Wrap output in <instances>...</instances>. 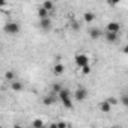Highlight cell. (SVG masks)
<instances>
[{
	"label": "cell",
	"instance_id": "5bb4252c",
	"mask_svg": "<svg viewBox=\"0 0 128 128\" xmlns=\"http://www.w3.org/2000/svg\"><path fill=\"white\" fill-rule=\"evenodd\" d=\"M42 101H44V104H45V106H48V107H50V106H53V104L56 102V98H54V95H50V96H45Z\"/></svg>",
	"mask_w": 128,
	"mask_h": 128
},
{
	"label": "cell",
	"instance_id": "cb8c5ba5",
	"mask_svg": "<svg viewBox=\"0 0 128 128\" xmlns=\"http://www.w3.org/2000/svg\"><path fill=\"white\" fill-rule=\"evenodd\" d=\"M6 5H8V2H6V0H0V9H3Z\"/></svg>",
	"mask_w": 128,
	"mask_h": 128
},
{
	"label": "cell",
	"instance_id": "484cf974",
	"mask_svg": "<svg viewBox=\"0 0 128 128\" xmlns=\"http://www.w3.org/2000/svg\"><path fill=\"white\" fill-rule=\"evenodd\" d=\"M51 2H57V0H51Z\"/></svg>",
	"mask_w": 128,
	"mask_h": 128
},
{
	"label": "cell",
	"instance_id": "ffe728a7",
	"mask_svg": "<svg viewBox=\"0 0 128 128\" xmlns=\"http://www.w3.org/2000/svg\"><path fill=\"white\" fill-rule=\"evenodd\" d=\"M82 71H83V74H89L90 71H92V68H90V65H84L83 68H80Z\"/></svg>",
	"mask_w": 128,
	"mask_h": 128
},
{
	"label": "cell",
	"instance_id": "ac0fdd59",
	"mask_svg": "<svg viewBox=\"0 0 128 128\" xmlns=\"http://www.w3.org/2000/svg\"><path fill=\"white\" fill-rule=\"evenodd\" d=\"M60 89H62V86H60L59 83H54V84L51 86V90H53V94H59V92H60Z\"/></svg>",
	"mask_w": 128,
	"mask_h": 128
},
{
	"label": "cell",
	"instance_id": "2e32d148",
	"mask_svg": "<svg viewBox=\"0 0 128 128\" xmlns=\"http://www.w3.org/2000/svg\"><path fill=\"white\" fill-rule=\"evenodd\" d=\"M5 78H6V80H9V82L15 80V74H14V71H6V74H5Z\"/></svg>",
	"mask_w": 128,
	"mask_h": 128
},
{
	"label": "cell",
	"instance_id": "4fadbf2b",
	"mask_svg": "<svg viewBox=\"0 0 128 128\" xmlns=\"http://www.w3.org/2000/svg\"><path fill=\"white\" fill-rule=\"evenodd\" d=\"M63 70H65V68H63L62 63H56V65L53 66V72H54L56 76H60V74L63 72Z\"/></svg>",
	"mask_w": 128,
	"mask_h": 128
},
{
	"label": "cell",
	"instance_id": "603a6c76",
	"mask_svg": "<svg viewBox=\"0 0 128 128\" xmlns=\"http://www.w3.org/2000/svg\"><path fill=\"white\" fill-rule=\"evenodd\" d=\"M107 101H108V104H110V106H114V104H118V102H119L116 98H108Z\"/></svg>",
	"mask_w": 128,
	"mask_h": 128
},
{
	"label": "cell",
	"instance_id": "ba28073f",
	"mask_svg": "<svg viewBox=\"0 0 128 128\" xmlns=\"http://www.w3.org/2000/svg\"><path fill=\"white\" fill-rule=\"evenodd\" d=\"M89 36H90L92 39H98V38L102 36V32H101L98 27H92V29H89Z\"/></svg>",
	"mask_w": 128,
	"mask_h": 128
},
{
	"label": "cell",
	"instance_id": "8992f818",
	"mask_svg": "<svg viewBox=\"0 0 128 128\" xmlns=\"http://www.w3.org/2000/svg\"><path fill=\"white\" fill-rule=\"evenodd\" d=\"M104 38H106L107 42L114 44V42L119 41V33H114V32H106V33H104Z\"/></svg>",
	"mask_w": 128,
	"mask_h": 128
},
{
	"label": "cell",
	"instance_id": "7c38bea8",
	"mask_svg": "<svg viewBox=\"0 0 128 128\" xmlns=\"http://www.w3.org/2000/svg\"><path fill=\"white\" fill-rule=\"evenodd\" d=\"M83 20L86 21V23H92L94 20H95V14L94 12H84V15H83Z\"/></svg>",
	"mask_w": 128,
	"mask_h": 128
},
{
	"label": "cell",
	"instance_id": "52a82bcc",
	"mask_svg": "<svg viewBox=\"0 0 128 128\" xmlns=\"http://www.w3.org/2000/svg\"><path fill=\"white\" fill-rule=\"evenodd\" d=\"M106 32H114V33H120V24L116 23V21H112L107 24L106 27Z\"/></svg>",
	"mask_w": 128,
	"mask_h": 128
},
{
	"label": "cell",
	"instance_id": "5b68a950",
	"mask_svg": "<svg viewBox=\"0 0 128 128\" xmlns=\"http://www.w3.org/2000/svg\"><path fill=\"white\" fill-rule=\"evenodd\" d=\"M39 27L44 30V32H48L51 29V20L48 17H44V18H39Z\"/></svg>",
	"mask_w": 128,
	"mask_h": 128
},
{
	"label": "cell",
	"instance_id": "7a4b0ae2",
	"mask_svg": "<svg viewBox=\"0 0 128 128\" xmlns=\"http://www.w3.org/2000/svg\"><path fill=\"white\" fill-rule=\"evenodd\" d=\"M3 32H5L6 35L14 36V35H18V33L21 32V26H20L18 23H15V21H8V23L3 26Z\"/></svg>",
	"mask_w": 128,
	"mask_h": 128
},
{
	"label": "cell",
	"instance_id": "9c48e42d",
	"mask_svg": "<svg viewBox=\"0 0 128 128\" xmlns=\"http://www.w3.org/2000/svg\"><path fill=\"white\" fill-rule=\"evenodd\" d=\"M11 83H12V84H11V88H12V90H14V92H21V90L24 89L23 83H21V82H18V80H12Z\"/></svg>",
	"mask_w": 128,
	"mask_h": 128
},
{
	"label": "cell",
	"instance_id": "7402d4cb",
	"mask_svg": "<svg viewBox=\"0 0 128 128\" xmlns=\"http://www.w3.org/2000/svg\"><path fill=\"white\" fill-rule=\"evenodd\" d=\"M107 2H108V5H110V6H116L119 2H122V0H107Z\"/></svg>",
	"mask_w": 128,
	"mask_h": 128
},
{
	"label": "cell",
	"instance_id": "6da1fadb",
	"mask_svg": "<svg viewBox=\"0 0 128 128\" xmlns=\"http://www.w3.org/2000/svg\"><path fill=\"white\" fill-rule=\"evenodd\" d=\"M59 95V98H60V101H62V104H63V107H66V108H72V98H71V92L68 90V89H65V88H62L60 89V92L57 94Z\"/></svg>",
	"mask_w": 128,
	"mask_h": 128
},
{
	"label": "cell",
	"instance_id": "277c9868",
	"mask_svg": "<svg viewBox=\"0 0 128 128\" xmlns=\"http://www.w3.org/2000/svg\"><path fill=\"white\" fill-rule=\"evenodd\" d=\"M86 96H88V90H86L84 88L80 86V88L76 89V92H74V98H76L77 101H84Z\"/></svg>",
	"mask_w": 128,
	"mask_h": 128
},
{
	"label": "cell",
	"instance_id": "9a60e30c",
	"mask_svg": "<svg viewBox=\"0 0 128 128\" xmlns=\"http://www.w3.org/2000/svg\"><path fill=\"white\" fill-rule=\"evenodd\" d=\"M38 17H39V18L48 17V11H47V9H44L42 6H39V8H38Z\"/></svg>",
	"mask_w": 128,
	"mask_h": 128
},
{
	"label": "cell",
	"instance_id": "e0dca14e",
	"mask_svg": "<svg viewBox=\"0 0 128 128\" xmlns=\"http://www.w3.org/2000/svg\"><path fill=\"white\" fill-rule=\"evenodd\" d=\"M32 126H33V128H41V126H44V120L36 119V120H33V122H32Z\"/></svg>",
	"mask_w": 128,
	"mask_h": 128
},
{
	"label": "cell",
	"instance_id": "8fae6325",
	"mask_svg": "<svg viewBox=\"0 0 128 128\" xmlns=\"http://www.w3.org/2000/svg\"><path fill=\"white\" fill-rule=\"evenodd\" d=\"M110 108H112V106L108 104V101H101V102H100V110H101V112L108 113V112H110Z\"/></svg>",
	"mask_w": 128,
	"mask_h": 128
},
{
	"label": "cell",
	"instance_id": "3957f363",
	"mask_svg": "<svg viewBox=\"0 0 128 128\" xmlns=\"http://www.w3.org/2000/svg\"><path fill=\"white\" fill-rule=\"evenodd\" d=\"M74 62L78 68H83L84 65H89V56L84 54V53H77L76 57H74Z\"/></svg>",
	"mask_w": 128,
	"mask_h": 128
},
{
	"label": "cell",
	"instance_id": "d4e9b609",
	"mask_svg": "<svg viewBox=\"0 0 128 128\" xmlns=\"http://www.w3.org/2000/svg\"><path fill=\"white\" fill-rule=\"evenodd\" d=\"M72 29H74V30H77V29H78V24H77V21H76V20H72Z\"/></svg>",
	"mask_w": 128,
	"mask_h": 128
},
{
	"label": "cell",
	"instance_id": "44dd1931",
	"mask_svg": "<svg viewBox=\"0 0 128 128\" xmlns=\"http://www.w3.org/2000/svg\"><path fill=\"white\" fill-rule=\"evenodd\" d=\"M53 126H56V128H63V126H68V124H66V122H59V124H54Z\"/></svg>",
	"mask_w": 128,
	"mask_h": 128
},
{
	"label": "cell",
	"instance_id": "30bf717a",
	"mask_svg": "<svg viewBox=\"0 0 128 128\" xmlns=\"http://www.w3.org/2000/svg\"><path fill=\"white\" fill-rule=\"evenodd\" d=\"M42 8L47 9L48 12H53L54 11V2H51V0H45V2L42 3Z\"/></svg>",
	"mask_w": 128,
	"mask_h": 128
},
{
	"label": "cell",
	"instance_id": "d6986e66",
	"mask_svg": "<svg viewBox=\"0 0 128 128\" xmlns=\"http://www.w3.org/2000/svg\"><path fill=\"white\" fill-rule=\"evenodd\" d=\"M120 104H122L124 107H126V106H128V96H126V94H124V95H122V98H120Z\"/></svg>",
	"mask_w": 128,
	"mask_h": 128
}]
</instances>
